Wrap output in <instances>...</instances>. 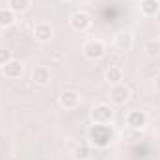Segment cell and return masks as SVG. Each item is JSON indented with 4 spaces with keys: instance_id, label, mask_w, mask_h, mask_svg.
<instances>
[{
    "instance_id": "ffe728a7",
    "label": "cell",
    "mask_w": 160,
    "mask_h": 160,
    "mask_svg": "<svg viewBox=\"0 0 160 160\" xmlns=\"http://www.w3.org/2000/svg\"><path fill=\"white\" fill-rule=\"evenodd\" d=\"M63 2H69V0H63Z\"/></svg>"
},
{
    "instance_id": "7a4b0ae2",
    "label": "cell",
    "mask_w": 160,
    "mask_h": 160,
    "mask_svg": "<svg viewBox=\"0 0 160 160\" xmlns=\"http://www.w3.org/2000/svg\"><path fill=\"white\" fill-rule=\"evenodd\" d=\"M91 121L93 123H99V125H110L112 121H114V116H116V112H114V108L110 106V104H97V106H93L91 108Z\"/></svg>"
},
{
    "instance_id": "52a82bcc",
    "label": "cell",
    "mask_w": 160,
    "mask_h": 160,
    "mask_svg": "<svg viewBox=\"0 0 160 160\" xmlns=\"http://www.w3.org/2000/svg\"><path fill=\"white\" fill-rule=\"evenodd\" d=\"M52 34H54V30L48 22H38L34 26V38L41 43H48L52 39Z\"/></svg>"
},
{
    "instance_id": "2e32d148",
    "label": "cell",
    "mask_w": 160,
    "mask_h": 160,
    "mask_svg": "<svg viewBox=\"0 0 160 160\" xmlns=\"http://www.w3.org/2000/svg\"><path fill=\"white\" fill-rule=\"evenodd\" d=\"M145 52H147L149 58H157V56H160V41L149 39L147 43H145Z\"/></svg>"
},
{
    "instance_id": "5bb4252c",
    "label": "cell",
    "mask_w": 160,
    "mask_h": 160,
    "mask_svg": "<svg viewBox=\"0 0 160 160\" xmlns=\"http://www.w3.org/2000/svg\"><path fill=\"white\" fill-rule=\"evenodd\" d=\"M106 80H108V84H112V86L121 84V80H123V69L118 67V65L108 67V69H106Z\"/></svg>"
},
{
    "instance_id": "3957f363",
    "label": "cell",
    "mask_w": 160,
    "mask_h": 160,
    "mask_svg": "<svg viewBox=\"0 0 160 160\" xmlns=\"http://www.w3.org/2000/svg\"><path fill=\"white\" fill-rule=\"evenodd\" d=\"M106 52V47L101 39H91L84 45V56L88 60H101Z\"/></svg>"
},
{
    "instance_id": "8992f818",
    "label": "cell",
    "mask_w": 160,
    "mask_h": 160,
    "mask_svg": "<svg viewBox=\"0 0 160 160\" xmlns=\"http://www.w3.org/2000/svg\"><path fill=\"white\" fill-rule=\"evenodd\" d=\"M128 97H130V89H128L125 84H116V86H112V89H110V99H112V102H116V104H125V102L128 101Z\"/></svg>"
},
{
    "instance_id": "5b68a950",
    "label": "cell",
    "mask_w": 160,
    "mask_h": 160,
    "mask_svg": "<svg viewBox=\"0 0 160 160\" xmlns=\"http://www.w3.org/2000/svg\"><path fill=\"white\" fill-rule=\"evenodd\" d=\"M22 71H24V65L15 58H11L6 65H2V75L6 78H19L22 75Z\"/></svg>"
},
{
    "instance_id": "d6986e66",
    "label": "cell",
    "mask_w": 160,
    "mask_h": 160,
    "mask_svg": "<svg viewBox=\"0 0 160 160\" xmlns=\"http://www.w3.org/2000/svg\"><path fill=\"white\" fill-rule=\"evenodd\" d=\"M155 88H157V89L160 91V75L157 77V78H155Z\"/></svg>"
},
{
    "instance_id": "9a60e30c",
    "label": "cell",
    "mask_w": 160,
    "mask_h": 160,
    "mask_svg": "<svg viewBox=\"0 0 160 160\" xmlns=\"http://www.w3.org/2000/svg\"><path fill=\"white\" fill-rule=\"evenodd\" d=\"M30 6V0H8V8L15 13H22L26 11Z\"/></svg>"
},
{
    "instance_id": "8fae6325",
    "label": "cell",
    "mask_w": 160,
    "mask_h": 160,
    "mask_svg": "<svg viewBox=\"0 0 160 160\" xmlns=\"http://www.w3.org/2000/svg\"><path fill=\"white\" fill-rule=\"evenodd\" d=\"M160 9V2L158 0H142L140 2V11L145 15V17H153L157 15Z\"/></svg>"
},
{
    "instance_id": "9c48e42d",
    "label": "cell",
    "mask_w": 160,
    "mask_h": 160,
    "mask_svg": "<svg viewBox=\"0 0 160 160\" xmlns=\"http://www.w3.org/2000/svg\"><path fill=\"white\" fill-rule=\"evenodd\" d=\"M127 123L132 127V128H143L147 125V114L143 110H132L128 116H127Z\"/></svg>"
},
{
    "instance_id": "30bf717a",
    "label": "cell",
    "mask_w": 160,
    "mask_h": 160,
    "mask_svg": "<svg viewBox=\"0 0 160 160\" xmlns=\"http://www.w3.org/2000/svg\"><path fill=\"white\" fill-rule=\"evenodd\" d=\"M80 102V97L77 91H71V89H65L62 95H60V104L63 108H77Z\"/></svg>"
},
{
    "instance_id": "ba28073f",
    "label": "cell",
    "mask_w": 160,
    "mask_h": 160,
    "mask_svg": "<svg viewBox=\"0 0 160 160\" xmlns=\"http://www.w3.org/2000/svg\"><path fill=\"white\" fill-rule=\"evenodd\" d=\"M32 82L38 86H47L50 82V69L47 65H38L32 71Z\"/></svg>"
},
{
    "instance_id": "44dd1931",
    "label": "cell",
    "mask_w": 160,
    "mask_h": 160,
    "mask_svg": "<svg viewBox=\"0 0 160 160\" xmlns=\"http://www.w3.org/2000/svg\"><path fill=\"white\" fill-rule=\"evenodd\" d=\"M158 2H160V0H158Z\"/></svg>"
},
{
    "instance_id": "7c38bea8",
    "label": "cell",
    "mask_w": 160,
    "mask_h": 160,
    "mask_svg": "<svg viewBox=\"0 0 160 160\" xmlns=\"http://www.w3.org/2000/svg\"><path fill=\"white\" fill-rule=\"evenodd\" d=\"M132 45H134V36L130 32H119L116 36V47L118 48L128 50V48H132Z\"/></svg>"
},
{
    "instance_id": "e0dca14e",
    "label": "cell",
    "mask_w": 160,
    "mask_h": 160,
    "mask_svg": "<svg viewBox=\"0 0 160 160\" xmlns=\"http://www.w3.org/2000/svg\"><path fill=\"white\" fill-rule=\"evenodd\" d=\"M89 155H91V151L88 145H77L75 147V158L77 160H88Z\"/></svg>"
},
{
    "instance_id": "ac0fdd59",
    "label": "cell",
    "mask_w": 160,
    "mask_h": 160,
    "mask_svg": "<svg viewBox=\"0 0 160 160\" xmlns=\"http://www.w3.org/2000/svg\"><path fill=\"white\" fill-rule=\"evenodd\" d=\"M11 58H13V56H11V50H8V48H0V65H6Z\"/></svg>"
},
{
    "instance_id": "6da1fadb",
    "label": "cell",
    "mask_w": 160,
    "mask_h": 160,
    "mask_svg": "<svg viewBox=\"0 0 160 160\" xmlns=\"http://www.w3.org/2000/svg\"><path fill=\"white\" fill-rule=\"evenodd\" d=\"M88 138L95 147H108L114 142V128L110 125L93 123L88 130Z\"/></svg>"
},
{
    "instance_id": "4fadbf2b",
    "label": "cell",
    "mask_w": 160,
    "mask_h": 160,
    "mask_svg": "<svg viewBox=\"0 0 160 160\" xmlns=\"http://www.w3.org/2000/svg\"><path fill=\"white\" fill-rule=\"evenodd\" d=\"M15 22V11H11L8 6L0 8V28H9Z\"/></svg>"
},
{
    "instance_id": "277c9868",
    "label": "cell",
    "mask_w": 160,
    "mask_h": 160,
    "mask_svg": "<svg viewBox=\"0 0 160 160\" xmlns=\"http://www.w3.org/2000/svg\"><path fill=\"white\" fill-rule=\"evenodd\" d=\"M69 24H71V28L75 32H86L91 26V17L86 11H75L69 17Z\"/></svg>"
}]
</instances>
